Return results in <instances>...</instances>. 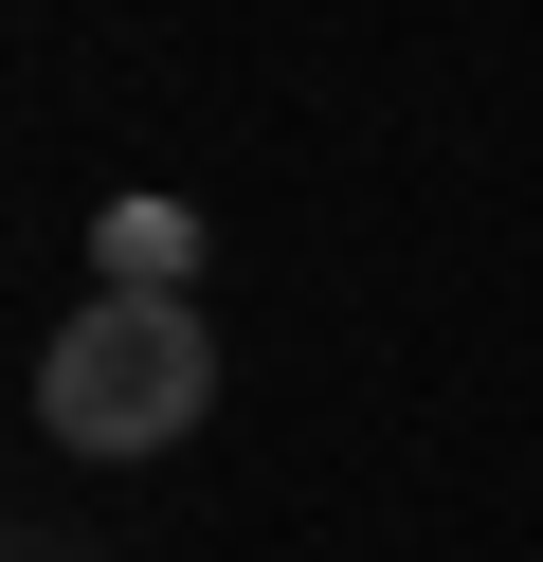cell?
<instances>
[{
    "label": "cell",
    "mask_w": 543,
    "mask_h": 562,
    "mask_svg": "<svg viewBox=\"0 0 543 562\" xmlns=\"http://www.w3.org/2000/svg\"><path fill=\"white\" fill-rule=\"evenodd\" d=\"M200 400H217V327L181 291H91L55 345H36V436L55 453H181L200 436Z\"/></svg>",
    "instance_id": "6da1fadb"
},
{
    "label": "cell",
    "mask_w": 543,
    "mask_h": 562,
    "mask_svg": "<svg viewBox=\"0 0 543 562\" xmlns=\"http://www.w3.org/2000/svg\"><path fill=\"white\" fill-rule=\"evenodd\" d=\"M19 562H72V544H19Z\"/></svg>",
    "instance_id": "3957f363"
},
{
    "label": "cell",
    "mask_w": 543,
    "mask_h": 562,
    "mask_svg": "<svg viewBox=\"0 0 543 562\" xmlns=\"http://www.w3.org/2000/svg\"><path fill=\"white\" fill-rule=\"evenodd\" d=\"M91 272H109V291H181V272H200V218H181V200H109Z\"/></svg>",
    "instance_id": "7a4b0ae2"
}]
</instances>
